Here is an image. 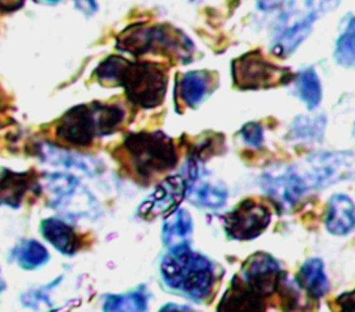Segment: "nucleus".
<instances>
[{
  "mask_svg": "<svg viewBox=\"0 0 355 312\" xmlns=\"http://www.w3.org/2000/svg\"><path fill=\"white\" fill-rule=\"evenodd\" d=\"M240 137L245 144L252 148H258L263 143V128L259 122H247L239 132Z\"/></svg>",
  "mask_w": 355,
  "mask_h": 312,
  "instance_id": "obj_27",
  "label": "nucleus"
},
{
  "mask_svg": "<svg viewBox=\"0 0 355 312\" xmlns=\"http://www.w3.org/2000/svg\"><path fill=\"white\" fill-rule=\"evenodd\" d=\"M326 115L318 114V115H298L293 119L287 139L293 141H320L324 135L326 129Z\"/></svg>",
  "mask_w": 355,
  "mask_h": 312,
  "instance_id": "obj_18",
  "label": "nucleus"
},
{
  "mask_svg": "<svg viewBox=\"0 0 355 312\" xmlns=\"http://www.w3.org/2000/svg\"><path fill=\"white\" fill-rule=\"evenodd\" d=\"M96 125L97 136H107L114 133L125 118V112L116 104H101L93 103L90 104Z\"/></svg>",
  "mask_w": 355,
  "mask_h": 312,
  "instance_id": "obj_22",
  "label": "nucleus"
},
{
  "mask_svg": "<svg viewBox=\"0 0 355 312\" xmlns=\"http://www.w3.org/2000/svg\"><path fill=\"white\" fill-rule=\"evenodd\" d=\"M148 305V291L140 286L123 294L107 295L103 304L104 312H146Z\"/></svg>",
  "mask_w": 355,
  "mask_h": 312,
  "instance_id": "obj_19",
  "label": "nucleus"
},
{
  "mask_svg": "<svg viewBox=\"0 0 355 312\" xmlns=\"http://www.w3.org/2000/svg\"><path fill=\"white\" fill-rule=\"evenodd\" d=\"M126 58L119 55H110L96 69V76L104 86H119V79L126 64Z\"/></svg>",
  "mask_w": 355,
  "mask_h": 312,
  "instance_id": "obj_26",
  "label": "nucleus"
},
{
  "mask_svg": "<svg viewBox=\"0 0 355 312\" xmlns=\"http://www.w3.org/2000/svg\"><path fill=\"white\" fill-rule=\"evenodd\" d=\"M158 312H194L190 306L187 305H180L175 302H168L162 308H159Z\"/></svg>",
  "mask_w": 355,
  "mask_h": 312,
  "instance_id": "obj_30",
  "label": "nucleus"
},
{
  "mask_svg": "<svg viewBox=\"0 0 355 312\" xmlns=\"http://www.w3.org/2000/svg\"><path fill=\"white\" fill-rule=\"evenodd\" d=\"M347 179H355V153L323 151L265 172L261 184L280 209H290L309 191Z\"/></svg>",
  "mask_w": 355,
  "mask_h": 312,
  "instance_id": "obj_1",
  "label": "nucleus"
},
{
  "mask_svg": "<svg viewBox=\"0 0 355 312\" xmlns=\"http://www.w3.org/2000/svg\"><path fill=\"white\" fill-rule=\"evenodd\" d=\"M280 272V266L272 255L255 252L243 263L240 279L259 295L268 297L275 291Z\"/></svg>",
  "mask_w": 355,
  "mask_h": 312,
  "instance_id": "obj_11",
  "label": "nucleus"
},
{
  "mask_svg": "<svg viewBox=\"0 0 355 312\" xmlns=\"http://www.w3.org/2000/svg\"><path fill=\"white\" fill-rule=\"evenodd\" d=\"M122 148L133 172L143 179L173 169L178 162L173 140L162 132L129 133Z\"/></svg>",
  "mask_w": 355,
  "mask_h": 312,
  "instance_id": "obj_5",
  "label": "nucleus"
},
{
  "mask_svg": "<svg viewBox=\"0 0 355 312\" xmlns=\"http://www.w3.org/2000/svg\"><path fill=\"white\" fill-rule=\"evenodd\" d=\"M193 232V219L187 209L176 208L171 212L162 225V243L168 247H178L187 244Z\"/></svg>",
  "mask_w": 355,
  "mask_h": 312,
  "instance_id": "obj_17",
  "label": "nucleus"
},
{
  "mask_svg": "<svg viewBox=\"0 0 355 312\" xmlns=\"http://www.w3.org/2000/svg\"><path fill=\"white\" fill-rule=\"evenodd\" d=\"M73 3L76 6V8L86 15H92L97 10L96 0H73Z\"/></svg>",
  "mask_w": 355,
  "mask_h": 312,
  "instance_id": "obj_29",
  "label": "nucleus"
},
{
  "mask_svg": "<svg viewBox=\"0 0 355 312\" xmlns=\"http://www.w3.org/2000/svg\"><path fill=\"white\" fill-rule=\"evenodd\" d=\"M43 237L64 255H73L79 248V237L76 232L65 222L49 218L40 225Z\"/></svg>",
  "mask_w": 355,
  "mask_h": 312,
  "instance_id": "obj_16",
  "label": "nucleus"
},
{
  "mask_svg": "<svg viewBox=\"0 0 355 312\" xmlns=\"http://www.w3.org/2000/svg\"><path fill=\"white\" fill-rule=\"evenodd\" d=\"M212 82L214 76L209 71H187L176 85V94L184 105L196 108L211 93Z\"/></svg>",
  "mask_w": 355,
  "mask_h": 312,
  "instance_id": "obj_14",
  "label": "nucleus"
},
{
  "mask_svg": "<svg viewBox=\"0 0 355 312\" xmlns=\"http://www.w3.org/2000/svg\"><path fill=\"white\" fill-rule=\"evenodd\" d=\"M25 0H0V11L10 12L19 8Z\"/></svg>",
  "mask_w": 355,
  "mask_h": 312,
  "instance_id": "obj_31",
  "label": "nucleus"
},
{
  "mask_svg": "<svg viewBox=\"0 0 355 312\" xmlns=\"http://www.w3.org/2000/svg\"><path fill=\"white\" fill-rule=\"evenodd\" d=\"M4 287H6V284H4V280H3V277H1V272H0V291H3V290H4Z\"/></svg>",
  "mask_w": 355,
  "mask_h": 312,
  "instance_id": "obj_32",
  "label": "nucleus"
},
{
  "mask_svg": "<svg viewBox=\"0 0 355 312\" xmlns=\"http://www.w3.org/2000/svg\"><path fill=\"white\" fill-rule=\"evenodd\" d=\"M326 230L333 236H345L355 227V204L341 193L333 194L326 207Z\"/></svg>",
  "mask_w": 355,
  "mask_h": 312,
  "instance_id": "obj_13",
  "label": "nucleus"
},
{
  "mask_svg": "<svg viewBox=\"0 0 355 312\" xmlns=\"http://www.w3.org/2000/svg\"><path fill=\"white\" fill-rule=\"evenodd\" d=\"M14 257L24 269H35L49 261V252L44 245L36 240H26L14 250Z\"/></svg>",
  "mask_w": 355,
  "mask_h": 312,
  "instance_id": "obj_25",
  "label": "nucleus"
},
{
  "mask_svg": "<svg viewBox=\"0 0 355 312\" xmlns=\"http://www.w3.org/2000/svg\"><path fill=\"white\" fill-rule=\"evenodd\" d=\"M190 183L186 176H166L154 191L139 207V215L143 219H154L161 215H169L182 202L189 193Z\"/></svg>",
  "mask_w": 355,
  "mask_h": 312,
  "instance_id": "obj_9",
  "label": "nucleus"
},
{
  "mask_svg": "<svg viewBox=\"0 0 355 312\" xmlns=\"http://www.w3.org/2000/svg\"><path fill=\"white\" fill-rule=\"evenodd\" d=\"M340 0H288L276 29L270 49L277 57L291 55L312 31L313 22L334 10Z\"/></svg>",
  "mask_w": 355,
  "mask_h": 312,
  "instance_id": "obj_3",
  "label": "nucleus"
},
{
  "mask_svg": "<svg viewBox=\"0 0 355 312\" xmlns=\"http://www.w3.org/2000/svg\"><path fill=\"white\" fill-rule=\"evenodd\" d=\"M162 281L191 301H205L214 290L216 273L214 263L189 244L169 248L159 263Z\"/></svg>",
  "mask_w": 355,
  "mask_h": 312,
  "instance_id": "obj_2",
  "label": "nucleus"
},
{
  "mask_svg": "<svg viewBox=\"0 0 355 312\" xmlns=\"http://www.w3.org/2000/svg\"><path fill=\"white\" fill-rule=\"evenodd\" d=\"M166 85V71L151 61H126L119 79V86L125 89L129 101L141 108L159 105L165 97Z\"/></svg>",
  "mask_w": 355,
  "mask_h": 312,
  "instance_id": "obj_6",
  "label": "nucleus"
},
{
  "mask_svg": "<svg viewBox=\"0 0 355 312\" xmlns=\"http://www.w3.org/2000/svg\"><path fill=\"white\" fill-rule=\"evenodd\" d=\"M55 136L72 146H89L97 136L92 107L82 104L67 111L55 126Z\"/></svg>",
  "mask_w": 355,
  "mask_h": 312,
  "instance_id": "obj_10",
  "label": "nucleus"
},
{
  "mask_svg": "<svg viewBox=\"0 0 355 312\" xmlns=\"http://www.w3.org/2000/svg\"><path fill=\"white\" fill-rule=\"evenodd\" d=\"M232 78L234 86L241 90H258L287 85L294 75L288 68L272 64L255 50L233 60Z\"/></svg>",
  "mask_w": 355,
  "mask_h": 312,
  "instance_id": "obj_7",
  "label": "nucleus"
},
{
  "mask_svg": "<svg viewBox=\"0 0 355 312\" xmlns=\"http://www.w3.org/2000/svg\"><path fill=\"white\" fill-rule=\"evenodd\" d=\"M293 80H295L297 93L306 108L309 111L318 108L322 101V83L315 68L306 67L301 69Z\"/></svg>",
  "mask_w": 355,
  "mask_h": 312,
  "instance_id": "obj_20",
  "label": "nucleus"
},
{
  "mask_svg": "<svg viewBox=\"0 0 355 312\" xmlns=\"http://www.w3.org/2000/svg\"><path fill=\"white\" fill-rule=\"evenodd\" d=\"M334 60L345 68H355V17L349 19L334 47Z\"/></svg>",
  "mask_w": 355,
  "mask_h": 312,
  "instance_id": "obj_24",
  "label": "nucleus"
},
{
  "mask_svg": "<svg viewBox=\"0 0 355 312\" xmlns=\"http://www.w3.org/2000/svg\"><path fill=\"white\" fill-rule=\"evenodd\" d=\"M116 47L136 57L154 53L168 54L183 62L191 58L193 43L171 25L133 24L119 33Z\"/></svg>",
  "mask_w": 355,
  "mask_h": 312,
  "instance_id": "obj_4",
  "label": "nucleus"
},
{
  "mask_svg": "<svg viewBox=\"0 0 355 312\" xmlns=\"http://www.w3.org/2000/svg\"><path fill=\"white\" fill-rule=\"evenodd\" d=\"M191 202L211 209H218L225 205L227 200V189L222 183L201 182L194 187L189 189Z\"/></svg>",
  "mask_w": 355,
  "mask_h": 312,
  "instance_id": "obj_21",
  "label": "nucleus"
},
{
  "mask_svg": "<svg viewBox=\"0 0 355 312\" xmlns=\"http://www.w3.org/2000/svg\"><path fill=\"white\" fill-rule=\"evenodd\" d=\"M270 222L269 208L252 198L239 202L223 216L226 234L233 240H252L258 237Z\"/></svg>",
  "mask_w": 355,
  "mask_h": 312,
  "instance_id": "obj_8",
  "label": "nucleus"
},
{
  "mask_svg": "<svg viewBox=\"0 0 355 312\" xmlns=\"http://www.w3.org/2000/svg\"><path fill=\"white\" fill-rule=\"evenodd\" d=\"M263 298L251 290L240 277L234 276L220 298L216 312H265Z\"/></svg>",
  "mask_w": 355,
  "mask_h": 312,
  "instance_id": "obj_12",
  "label": "nucleus"
},
{
  "mask_svg": "<svg viewBox=\"0 0 355 312\" xmlns=\"http://www.w3.org/2000/svg\"><path fill=\"white\" fill-rule=\"evenodd\" d=\"M336 302L338 305L337 312H355V290L343 293L336 298Z\"/></svg>",
  "mask_w": 355,
  "mask_h": 312,
  "instance_id": "obj_28",
  "label": "nucleus"
},
{
  "mask_svg": "<svg viewBox=\"0 0 355 312\" xmlns=\"http://www.w3.org/2000/svg\"><path fill=\"white\" fill-rule=\"evenodd\" d=\"M352 136H354V139H355V122H354V128H352Z\"/></svg>",
  "mask_w": 355,
  "mask_h": 312,
  "instance_id": "obj_33",
  "label": "nucleus"
},
{
  "mask_svg": "<svg viewBox=\"0 0 355 312\" xmlns=\"http://www.w3.org/2000/svg\"><path fill=\"white\" fill-rule=\"evenodd\" d=\"M300 287L313 300L323 297L329 291V279L324 272V263L320 258L306 259L297 275Z\"/></svg>",
  "mask_w": 355,
  "mask_h": 312,
  "instance_id": "obj_15",
  "label": "nucleus"
},
{
  "mask_svg": "<svg viewBox=\"0 0 355 312\" xmlns=\"http://www.w3.org/2000/svg\"><path fill=\"white\" fill-rule=\"evenodd\" d=\"M275 290L282 301L283 312H304L305 302L302 301L301 287L297 280H290L284 272H280Z\"/></svg>",
  "mask_w": 355,
  "mask_h": 312,
  "instance_id": "obj_23",
  "label": "nucleus"
}]
</instances>
